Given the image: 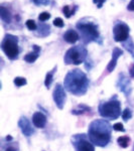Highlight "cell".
<instances>
[{
  "mask_svg": "<svg viewBox=\"0 0 134 151\" xmlns=\"http://www.w3.org/2000/svg\"><path fill=\"white\" fill-rule=\"evenodd\" d=\"M65 85L70 92L80 95L86 92L88 80H87L86 75L80 70H74L67 75Z\"/></svg>",
  "mask_w": 134,
  "mask_h": 151,
  "instance_id": "1",
  "label": "cell"
},
{
  "mask_svg": "<svg viewBox=\"0 0 134 151\" xmlns=\"http://www.w3.org/2000/svg\"><path fill=\"white\" fill-rule=\"evenodd\" d=\"M101 121H95L92 123L89 131V137L91 141L98 146H106L110 140V131L109 125L106 124V127L101 129Z\"/></svg>",
  "mask_w": 134,
  "mask_h": 151,
  "instance_id": "2",
  "label": "cell"
},
{
  "mask_svg": "<svg viewBox=\"0 0 134 151\" xmlns=\"http://www.w3.org/2000/svg\"><path fill=\"white\" fill-rule=\"evenodd\" d=\"M1 48L10 60H14L18 56L19 48H18V38L12 34H6L1 44Z\"/></svg>",
  "mask_w": 134,
  "mask_h": 151,
  "instance_id": "3",
  "label": "cell"
},
{
  "mask_svg": "<svg viewBox=\"0 0 134 151\" xmlns=\"http://www.w3.org/2000/svg\"><path fill=\"white\" fill-rule=\"evenodd\" d=\"M87 56V50L85 48L81 46H73L72 48L67 52L66 56H65V62L66 64H74V65H80L83 63Z\"/></svg>",
  "mask_w": 134,
  "mask_h": 151,
  "instance_id": "4",
  "label": "cell"
},
{
  "mask_svg": "<svg viewBox=\"0 0 134 151\" xmlns=\"http://www.w3.org/2000/svg\"><path fill=\"white\" fill-rule=\"evenodd\" d=\"M100 113L103 117L110 118V119H116L120 115V104L117 101L108 102L101 106Z\"/></svg>",
  "mask_w": 134,
  "mask_h": 151,
  "instance_id": "5",
  "label": "cell"
},
{
  "mask_svg": "<svg viewBox=\"0 0 134 151\" xmlns=\"http://www.w3.org/2000/svg\"><path fill=\"white\" fill-rule=\"evenodd\" d=\"M77 28L82 32L83 36L88 38V41L96 39L99 36L98 28L93 23H78L77 24Z\"/></svg>",
  "mask_w": 134,
  "mask_h": 151,
  "instance_id": "6",
  "label": "cell"
},
{
  "mask_svg": "<svg viewBox=\"0 0 134 151\" xmlns=\"http://www.w3.org/2000/svg\"><path fill=\"white\" fill-rule=\"evenodd\" d=\"M129 26L126 23L122 21H118L115 24L113 28V33H114V39L115 41H125L128 39L129 35Z\"/></svg>",
  "mask_w": 134,
  "mask_h": 151,
  "instance_id": "7",
  "label": "cell"
},
{
  "mask_svg": "<svg viewBox=\"0 0 134 151\" xmlns=\"http://www.w3.org/2000/svg\"><path fill=\"white\" fill-rule=\"evenodd\" d=\"M54 100L56 102V105L60 109H63L64 104L66 102V94H65L64 88L61 85H56V89L54 91Z\"/></svg>",
  "mask_w": 134,
  "mask_h": 151,
  "instance_id": "8",
  "label": "cell"
},
{
  "mask_svg": "<svg viewBox=\"0 0 134 151\" xmlns=\"http://www.w3.org/2000/svg\"><path fill=\"white\" fill-rule=\"evenodd\" d=\"M122 54H123V50H120L119 48H115L114 50H113L112 58H111L110 63H109L108 66H107V71H108L109 73H111L115 69L116 64H117V61H118V58L120 56H122Z\"/></svg>",
  "mask_w": 134,
  "mask_h": 151,
  "instance_id": "9",
  "label": "cell"
},
{
  "mask_svg": "<svg viewBox=\"0 0 134 151\" xmlns=\"http://www.w3.org/2000/svg\"><path fill=\"white\" fill-rule=\"evenodd\" d=\"M32 122L34 126L37 128H44L46 123V117L40 112H36L32 116Z\"/></svg>",
  "mask_w": 134,
  "mask_h": 151,
  "instance_id": "10",
  "label": "cell"
},
{
  "mask_svg": "<svg viewBox=\"0 0 134 151\" xmlns=\"http://www.w3.org/2000/svg\"><path fill=\"white\" fill-rule=\"evenodd\" d=\"M19 126H20V128H21L22 133H23L24 135L29 136V135H31L32 132H33L32 128L30 127L29 122L27 121L26 118H21V120L19 121Z\"/></svg>",
  "mask_w": 134,
  "mask_h": 151,
  "instance_id": "11",
  "label": "cell"
},
{
  "mask_svg": "<svg viewBox=\"0 0 134 151\" xmlns=\"http://www.w3.org/2000/svg\"><path fill=\"white\" fill-rule=\"evenodd\" d=\"M64 38L67 42H69V44H75V42L79 40V34L76 30L69 29L68 31L64 34Z\"/></svg>",
  "mask_w": 134,
  "mask_h": 151,
  "instance_id": "12",
  "label": "cell"
},
{
  "mask_svg": "<svg viewBox=\"0 0 134 151\" xmlns=\"http://www.w3.org/2000/svg\"><path fill=\"white\" fill-rule=\"evenodd\" d=\"M78 151H94V146L86 140H81L77 145Z\"/></svg>",
  "mask_w": 134,
  "mask_h": 151,
  "instance_id": "13",
  "label": "cell"
},
{
  "mask_svg": "<svg viewBox=\"0 0 134 151\" xmlns=\"http://www.w3.org/2000/svg\"><path fill=\"white\" fill-rule=\"evenodd\" d=\"M0 17H1V19L3 20L4 22H6V23H9V22L11 21V14L8 11V9H6L4 6L0 7Z\"/></svg>",
  "mask_w": 134,
  "mask_h": 151,
  "instance_id": "14",
  "label": "cell"
},
{
  "mask_svg": "<svg viewBox=\"0 0 134 151\" xmlns=\"http://www.w3.org/2000/svg\"><path fill=\"white\" fill-rule=\"evenodd\" d=\"M38 52H35V50L32 52H29V54H27L25 56H24V61L27 62V63H29V64L34 63L38 58Z\"/></svg>",
  "mask_w": 134,
  "mask_h": 151,
  "instance_id": "15",
  "label": "cell"
},
{
  "mask_svg": "<svg viewBox=\"0 0 134 151\" xmlns=\"http://www.w3.org/2000/svg\"><path fill=\"white\" fill-rule=\"evenodd\" d=\"M129 142H130V139L127 136H122L118 138V143L122 148H126L129 145Z\"/></svg>",
  "mask_w": 134,
  "mask_h": 151,
  "instance_id": "16",
  "label": "cell"
},
{
  "mask_svg": "<svg viewBox=\"0 0 134 151\" xmlns=\"http://www.w3.org/2000/svg\"><path fill=\"white\" fill-rule=\"evenodd\" d=\"M76 9H77V6H75L74 9L70 10V7H69L68 5H66V6H64V8H63V12H64V15L66 16L67 18H70L71 16L74 15V14H75V11H76Z\"/></svg>",
  "mask_w": 134,
  "mask_h": 151,
  "instance_id": "17",
  "label": "cell"
},
{
  "mask_svg": "<svg viewBox=\"0 0 134 151\" xmlns=\"http://www.w3.org/2000/svg\"><path fill=\"white\" fill-rule=\"evenodd\" d=\"M14 84H15L17 87H21V86L25 85L26 84V80L24 78H21V77H17L14 79Z\"/></svg>",
  "mask_w": 134,
  "mask_h": 151,
  "instance_id": "18",
  "label": "cell"
},
{
  "mask_svg": "<svg viewBox=\"0 0 134 151\" xmlns=\"http://www.w3.org/2000/svg\"><path fill=\"white\" fill-rule=\"evenodd\" d=\"M25 24H26V26H27V28L29 30H35L36 27H37V26H36V24H35V22H34V20H32V19L26 20Z\"/></svg>",
  "mask_w": 134,
  "mask_h": 151,
  "instance_id": "19",
  "label": "cell"
},
{
  "mask_svg": "<svg viewBox=\"0 0 134 151\" xmlns=\"http://www.w3.org/2000/svg\"><path fill=\"white\" fill-rule=\"evenodd\" d=\"M50 18V14L48 12H41V13L38 15V20L39 21H46L48 19Z\"/></svg>",
  "mask_w": 134,
  "mask_h": 151,
  "instance_id": "20",
  "label": "cell"
},
{
  "mask_svg": "<svg viewBox=\"0 0 134 151\" xmlns=\"http://www.w3.org/2000/svg\"><path fill=\"white\" fill-rule=\"evenodd\" d=\"M54 26H56V27H64V25H65V23H64V20L62 19V18H60V17H56V19L54 20Z\"/></svg>",
  "mask_w": 134,
  "mask_h": 151,
  "instance_id": "21",
  "label": "cell"
},
{
  "mask_svg": "<svg viewBox=\"0 0 134 151\" xmlns=\"http://www.w3.org/2000/svg\"><path fill=\"white\" fill-rule=\"evenodd\" d=\"M52 73H48V74L46 75V81H44V85H46V87L48 88L50 86V84H52Z\"/></svg>",
  "mask_w": 134,
  "mask_h": 151,
  "instance_id": "22",
  "label": "cell"
},
{
  "mask_svg": "<svg viewBox=\"0 0 134 151\" xmlns=\"http://www.w3.org/2000/svg\"><path fill=\"white\" fill-rule=\"evenodd\" d=\"M122 118L125 120V121H127L128 119H130L131 118V111L129 109H126L124 110V112L122 113Z\"/></svg>",
  "mask_w": 134,
  "mask_h": 151,
  "instance_id": "23",
  "label": "cell"
},
{
  "mask_svg": "<svg viewBox=\"0 0 134 151\" xmlns=\"http://www.w3.org/2000/svg\"><path fill=\"white\" fill-rule=\"evenodd\" d=\"M113 129H114L115 131H121V132H124L125 131V129H124V127H123V124L122 123L114 124V126H113Z\"/></svg>",
  "mask_w": 134,
  "mask_h": 151,
  "instance_id": "24",
  "label": "cell"
},
{
  "mask_svg": "<svg viewBox=\"0 0 134 151\" xmlns=\"http://www.w3.org/2000/svg\"><path fill=\"white\" fill-rule=\"evenodd\" d=\"M36 5H48L50 3V0H32Z\"/></svg>",
  "mask_w": 134,
  "mask_h": 151,
  "instance_id": "25",
  "label": "cell"
},
{
  "mask_svg": "<svg viewBox=\"0 0 134 151\" xmlns=\"http://www.w3.org/2000/svg\"><path fill=\"white\" fill-rule=\"evenodd\" d=\"M106 1V0H93L95 4H97V7L98 8H101L103 6V3Z\"/></svg>",
  "mask_w": 134,
  "mask_h": 151,
  "instance_id": "26",
  "label": "cell"
},
{
  "mask_svg": "<svg viewBox=\"0 0 134 151\" xmlns=\"http://www.w3.org/2000/svg\"><path fill=\"white\" fill-rule=\"evenodd\" d=\"M127 9L130 10V11H134V0H131L129 2L128 6H127Z\"/></svg>",
  "mask_w": 134,
  "mask_h": 151,
  "instance_id": "27",
  "label": "cell"
},
{
  "mask_svg": "<svg viewBox=\"0 0 134 151\" xmlns=\"http://www.w3.org/2000/svg\"><path fill=\"white\" fill-rule=\"evenodd\" d=\"M129 73H130L131 77H134V64H133V66L130 68V70H129Z\"/></svg>",
  "mask_w": 134,
  "mask_h": 151,
  "instance_id": "28",
  "label": "cell"
},
{
  "mask_svg": "<svg viewBox=\"0 0 134 151\" xmlns=\"http://www.w3.org/2000/svg\"><path fill=\"white\" fill-rule=\"evenodd\" d=\"M5 151H15V149H14V148H7Z\"/></svg>",
  "mask_w": 134,
  "mask_h": 151,
  "instance_id": "29",
  "label": "cell"
},
{
  "mask_svg": "<svg viewBox=\"0 0 134 151\" xmlns=\"http://www.w3.org/2000/svg\"><path fill=\"white\" fill-rule=\"evenodd\" d=\"M12 138H11V136H7V137H6V140H11Z\"/></svg>",
  "mask_w": 134,
  "mask_h": 151,
  "instance_id": "30",
  "label": "cell"
}]
</instances>
